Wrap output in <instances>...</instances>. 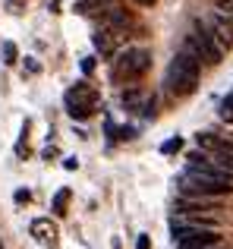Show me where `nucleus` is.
I'll use <instances>...</instances> for the list:
<instances>
[{
  "label": "nucleus",
  "mask_w": 233,
  "mask_h": 249,
  "mask_svg": "<svg viewBox=\"0 0 233 249\" xmlns=\"http://www.w3.org/2000/svg\"><path fill=\"white\" fill-rule=\"evenodd\" d=\"M199 76H202V63H199V57H192L186 48L177 51L173 60H170V67H167V76H164L167 91L177 95V98L192 95V91L199 89Z\"/></svg>",
  "instance_id": "1"
},
{
  "label": "nucleus",
  "mask_w": 233,
  "mask_h": 249,
  "mask_svg": "<svg viewBox=\"0 0 233 249\" xmlns=\"http://www.w3.org/2000/svg\"><path fill=\"white\" fill-rule=\"evenodd\" d=\"M183 48L189 51L192 57H199V63H221V57H224V51H221V44L211 38V32H208V25L199 19L196 25H192V32L186 35V41H183Z\"/></svg>",
  "instance_id": "2"
},
{
  "label": "nucleus",
  "mask_w": 233,
  "mask_h": 249,
  "mask_svg": "<svg viewBox=\"0 0 233 249\" xmlns=\"http://www.w3.org/2000/svg\"><path fill=\"white\" fill-rule=\"evenodd\" d=\"M180 189H183V196H192V199H199V196H202V199H221V196L233 193V183L196 174V170H186V177L180 180Z\"/></svg>",
  "instance_id": "3"
},
{
  "label": "nucleus",
  "mask_w": 233,
  "mask_h": 249,
  "mask_svg": "<svg viewBox=\"0 0 233 249\" xmlns=\"http://www.w3.org/2000/svg\"><path fill=\"white\" fill-rule=\"evenodd\" d=\"M148 70H151V51L148 48H126V54H120L114 63V79L116 82L139 79Z\"/></svg>",
  "instance_id": "4"
},
{
  "label": "nucleus",
  "mask_w": 233,
  "mask_h": 249,
  "mask_svg": "<svg viewBox=\"0 0 233 249\" xmlns=\"http://www.w3.org/2000/svg\"><path fill=\"white\" fill-rule=\"evenodd\" d=\"M63 101H67V114L73 117V120H85V117H92L95 107H98V91L88 82H76L73 89L67 91Z\"/></svg>",
  "instance_id": "5"
},
{
  "label": "nucleus",
  "mask_w": 233,
  "mask_h": 249,
  "mask_svg": "<svg viewBox=\"0 0 233 249\" xmlns=\"http://www.w3.org/2000/svg\"><path fill=\"white\" fill-rule=\"evenodd\" d=\"M202 22L208 25L211 38L221 44V51H230V48H233V19H227L224 13H217V10H215L208 19H202Z\"/></svg>",
  "instance_id": "6"
},
{
  "label": "nucleus",
  "mask_w": 233,
  "mask_h": 249,
  "mask_svg": "<svg viewBox=\"0 0 233 249\" xmlns=\"http://www.w3.org/2000/svg\"><path fill=\"white\" fill-rule=\"evenodd\" d=\"M196 142H199L202 152H211V155L233 152V136L230 133H211V129H202V133H196Z\"/></svg>",
  "instance_id": "7"
},
{
  "label": "nucleus",
  "mask_w": 233,
  "mask_h": 249,
  "mask_svg": "<svg viewBox=\"0 0 233 249\" xmlns=\"http://www.w3.org/2000/svg\"><path fill=\"white\" fill-rule=\"evenodd\" d=\"M92 44H95V51H98L104 60H111V57L116 54V48H120V35H116L114 29H104V25H101L98 32H92Z\"/></svg>",
  "instance_id": "8"
},
{
  "label": "nucleus",
  "mask_w": 233,
  "mask_h": 249,
  "mask_svg": "<svg viewBox=\"0 0 233 249\" xmlns=\"http://www.w3.org/2000/svg\"><path fill=\"white\" fill-rule=\"evenodd\" d=\"M54 224L50 221H44V218H38V221H32V237L38 240V243H54Z\"/></svg>",
  "instance_id": "9"
},
{
  "label": "nucleus",
  "mask_w": 233,
  "mask_h": 249,
  "mask_svg": "<svg viewBox=\"0 0 233 249\" xmlns=\"http://www.w3.org/2000/svg\"><path fill=\"white\" fill-rule=\"evenodd\" d=\"M111 3H116V0H79V3H76V13L88 16V13H95V10H104V6H111Z\"/></svg>",
  "instance_id": "10"
},
{
  "label": "nucleus",
  "mask_w": 233,
  "mask_h": 249,
  "mask_svg": "<svg viewBox=\"0 0 233 249\" xmlns=\"http://www.w3.org/2000/svg\"><path fill=\"white\" fill-rule=\"evenodd\" d=\"M139 104H142V91L139 89H126V91H123V107L135 110Z\"/></svg>",
  "instance_id": "11"
},
{
  "label": "nucleus",
  "mask_w": 233,
  "mask_h": 249,
  "mask_svg": "<svg viewBox=\"0 0 233 249\" xmlns=\"http://www.w3.org/2000/svg\"><path fill=\"white\" fill-rule=\"evenodd\" d=\"M67 205H69V189H60V193L54 196V212L67 214Z\"/></svg>",
  "instance_id": "12"
},
{
  "label": "nucleus",
  "mask_w": 233,
  "mask_h": 249,
  "mask_svg": "<svg viewBox=\"0 0 233 249\" xmlns=\"http://www.w3.org/2000/svg\"><path fill=\"white\" fill-rule=\"evenodd\" d=\"M217 114H221V120H224V123H233V95H227V98L221 101Z\"/></svg>",
  "instance_id": "13"
},
{
  "label": "nucleus",
  "mask_w": 233,
  "mask_h": 249,
  "mask_svg": "<svg viewBox=\"0 0 233 249\" xmlns=\"http://www.w3.org/2000/svg\"><path fill=\"white\" fill-rule=\"evenodd\" d=\"M180 148H183V139H180V136H173V139H167L164 145H161V155H177Z\"/></svg>",
  "instance_id": "14"
},
{
  "label": "nucleus",
  "mask_w": 233,
  "mask_h": 249,
  "mask_svg": "<svg viewBox=\"0 0 233 249\" xmlns=\"http://www.w3.org/2000/svg\"><path fill=\"white\" fill-rule=\"evenodd\" d=\"M16 54H19L16 44H13V41H3V60L6 63H16Z\"/></svg>",
  "instance_id": "15"
},
{
  "label": "nucleus",
  "mask_w": 233,
  "mask_h": 249,
  "mask_svg": "<svg viewBox=\"0 0 233 249\" xmlns=\"http://www.w3.org/2000/svg\"><path fill=\"white\" fill-rule=\"evenodd\" d=\"M215 6H217V13H224L227 19H233V0H215Z\"/></svg>",
  "instance_id": "16"
},
{
  "label": "nucleus",
  "mask_w": 233,
  "mask_h": 249,
  "mask_svg": "<svg viewBox=\"0 0 233 249\" xmlns=\"http://www.w3.org/2000/svg\"><path fill=\"white\" fill-rule=\"evenodd\" d=\"M13 199H16L19 205H25V202H32V193H29V189H16V196H13Z\"/></svg>",
  "instance_id": "17"
},
{
  "label": "nucleus",
  "mask_w": 233,
  "mask_h": 249,
  "mask_svg": "<svg viewBox=\"0 0 233 249\" xmlns=\"http://www.w3.org/2000/svg\"><path fill=\"white\" fill-rule=\"evenodd\" d=\"M135 249H151V240H148V237H145V233H142V237H139V240H135Z\"/></svg>",
  "instance_id": "18"
},
{
  "label": "nucleus",
  "mask_w": 233,
  "mask_h": 249,
  "mask_svg": "<svg viewBox=\"0 0 233 249\" xmlns=\"http://www.w3.org/2000/svg\"><path fill=\"white\" fill-rule=\"evenodd\" d=\"M63 167H67V170H76V167H79V161H73V158H67V161H63Z\"/></svg>",
  "instance_id": "19"
},
{
  "label": "nucleus",
  "mask_w": 233,
  "mask_h": 249,
  "mask_svg": "<svg viewBox=\"0 0 233 249\" xmlns=\"http://www.w3.org/2000/svg\"><path fill=\"white\" fill-rule=\"evenodd\" d=\"M135 3H139V6H154L158 0H135Z\"/></svg>",
  "instance_id": "20"
},
{
  "label": "nucleus",
  "mask_w": 233,
  "mask_h": 249,
  "mask_svg": "<svg viewBox=\"0 0 233 249\" xmlns=\"http://www.w3.org/2000/svg\"><path fill=\"white\" fill-rule=\"evenodd\" d=\"M202 249H217V246H202Z\"/></svg>",
  "instance_id": "21"
},
{
  "label": "nucleus",
  "mask_w": 233,
  "mask_h": 249,
  "mask_svg": "<svg viewBox=\"0 0 233 249\" xmlns=\"http://www.w3.org/2000/svg\"><path fill=\"white\" fill-rule=\"evenodd\" d=\"M230 95H233V91H230Z\"/></svg>",
  "instance_id": "22"
}]
</instances>
